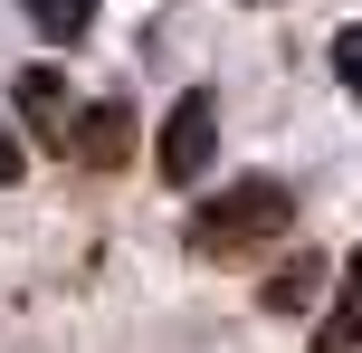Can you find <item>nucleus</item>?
I'll return each instance as SVG.
<instances>
[{"label":"nucleus","mask_w":362,"mask_h":353,"mask_svg":"<svg viewBox=\"0 0 362 353\" xmlns=\"http://www.w3.org/2000/svg\"><path fill=\"white\" fill-rule=\"evenodd\" d=\"M286 220H296V191L248 172V182L191 201V258H257L267 239H286Z\"/></svg>","instance_id":"1"},{"label":"nucleus","mask_w":362,"mask_h":353,"mask_svg":"<svg viewBox=\"0 0 362 353\" xmlns=\"http://www.w3.org/2000/svg\"><path fill=\"white\" fill-rule=\"evenodd\" d=\"M153 163H163V182H172V191H191L200 172L219 163V96H210V86H181V96H172Z\"/></svg>","instance_id":"2"},{"label":"nucleus","mask_w":362,"mask_h":353,"mask_svg":"<svg viewBox=\"0 0 362 353\" xmlns=\"http://www.w3.org/2000/svg\"><path fill=\"white\" fill-rule=\"evenodd\" d=\"M67 163H86V172H124V163H134V105H124V96L76 105V125H67Z\"/></svg>","instance_id":"3"},{"label":"nucleus","mask_w":362,"mask_h":353,"mask_svg":"<svg viewBox=\"0 0 362 353\" xmlns=\"http://www.w3.org/2000/svg\"><path fill=\"white\" fill-rule=\"evenodd\" d=\"M10 105H19V125H29L38 144H57V153H67L76 96H67V76H57V67H19V76H10Z\"/></svg>","instance_id":"4"},{"label":"nucleus","mask_w":362,"mask_h":353,"mask_svg":"<svg viewBox=\"0 0 362 353\" xmlns=\"http://www.w3.org/2000/svg\"><path fill=\"white\" fill-rule=\"evenodd\" d=\"M315 353H362V248L344 258V277H334V306H325V325H315Z\"/></svg>","instance_id":"5"},{"label":"nucleus","mask_w":362,"mask_h":353,"mask_svg":"<svg viewBox=\"0 0 362 353\" xmlns=\"http://www.w3.org/2000/svg\"><path fill=\"white\" fill-rule=\"evenodd\" d=\"M325 277H334V267L315 258V248H296V258H286V267L267 277V316H305V306L325 296Z\"/></svg>","instance_id":"6"},{"label":"nucleus","mask_w":362,"mask_h":353,"mask_svg":"<svg viewBox=\"0 0 362 353\" xmlns=\"http://www.w3.org/2000/svg\"><path fill=\"white\" fill-rule=\"evenodd\" d=\"M19 10L38 19L48 48H86V29H95V0H19Z\"/></svg>","instance_id":"7"},{"label":"nucleus","mask_w":362,"mask_h":353,"mask_svg":"<svg viewBox=\"0 0 362 353\" xmlns=\"http://www.w3.org/2000/svg\"><path fill=\"white\" fill-rule=\"evenodd\" d=\"M334 76L362 96V19H353V29H334Z\"/></svg>","instance_id":"8"},{"label":"nucleus","mask_w":362,"mask_h":353,"mask_svg":"<svg viewBox=\"0 0 362 353\" xmlns=\"http://www.w3.org/2000/svg\"><path fill=\"white\" fill-rule=\"evenodd\" d=\"M19 172H29V153H19V134H10V125H0V191H10V182H19Z\"/></svg>","instance_id":"9"}]
</instances>
